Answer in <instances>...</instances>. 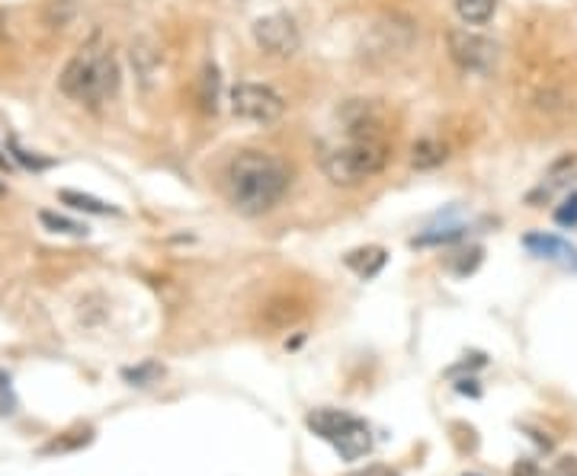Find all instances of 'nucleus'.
Listing matches in <instances>:
<instances>
[{
  "instance_id": "obj_1",
  "label": "nucleus",
  "mask_w": 577,
  "mask_h": 476,
  "mask_svg": "<svg viewBox=\"0 0 577 476\" xmlns=\"http://www.w3.org/2000/svg\"><path fill=\"white\" fill-rule=\"evenodd\" d=\"M288 182H292V173L286 163L263 151H241L232 157L225 170L228 201L241 215H251V218L276 208L288 192Z\"/></svg>"
},
{
  "instance_id": "obj_2",
  "label": "nucleus",
  "mask_w": 577,
  "mask_h": 476,
  "mask_svg": "<svg viewBox=\"0 0 577 476\" xmlns=\"http://www.w3.org/2000/svg\"><path fill=\"white\" fill-rule=\"evenodd\" d=\"M58 87L68 100L87 102V106H100L119 90V65L100 36H94L75 51V58L58 77Z\"/></svg>"
},
{
  "instance_id": "obj_3",
  "label": "nucleus",
  "mask_w": 577,
  "mask_h": 476,
  "mask_svg": "<svg viewBox=\"0 0 577 476\" xmlns=\"http://www.w3.org/2000/svg\"><path fill=\"white\" fill-rule=\"evenodd\" d=\"M389 163V145L379 135H350L343 145L321 151V170L334 186H360Z\"/></svg>"
},
{
  "instance_id": "obj_4",
  "label": "nucleus",
  "mask_w": 577,
  "mask_h": 476,
  "mask_svg": "<svg viewBox=\"0 0 577 476\" xmlns=\"http://www.w3.org/2000/svg\"><path fill=\"white\" fill-rule=\"evenodd\" d=\"M305 423H309V428L315 432L317 438H324L334 452L341 454L343 460H360L375 445L372 428L360 416L343 413V409H315Z\"/></svg>"
},
{
  "instance_id": "obj_5",
  "label": "nucleus",
  "mask_w": 577,
  "mask_h": 476,
  "mask_svg": "<svg viewBox=\"0 0 577 476\" xmlns=\"http://www.w3.org/2000/svg\"><path fill=\"white\" fill-rule=\"evenodd\" d=\"M232 112L244 122H257V126H270L286 112V100L266 87V83H251L241 80L232 87Z\"/></svg>"
},
{
  "instance_id": "obj_6",
  "label": "nucleus",
  "mask_w": 577,
  "mask_h": 476,
  "mask_svg": "<svg viewBox=\"0 0 577 476\" xmlns=\"http://www.w3.org/2000/svg\"><path fill=\"white\" fill-rule=\"evenodd\" d=\"M449 54L469 75H488L498 65V46L488 36H478L472 29H452L449 32Z\"/></svg>"
},
{
  "instance_id": "obj_7",
  "label": "nucleus",
  "mask_w": 577,
  "mask_h": 476,
  "mask_svg": "<svg viewBox=\"0 0 577 476\" xmlns=\"http://www.w3.org/2000/svg\"><path fill=\"white\" fill-rule=\"evenodd\" d=\"M254 39L266 54H276V58H292L295 51L302 49V36H299V29L286 13H273V17L257 20L254 23Z\"/></svg>"
},
{
  "instance_id": "obj_8",
  "label": "nucleus",
  "mask_w": 577,
  "mask_h": 476,
  "mask_svg": "<svg viewBox=\"0 0 577 476\" xmlns=\"http://www.w3.org/2000/svg\"><path fill=\"white\" fill-rule=\"evenodd\" d=\"M524 247L539 259H549V262H558V266L577 272V247H571L568 240H561L555 234H526Z\"/></svg>"
},
{
  "instance_id": "obj_9",
  "label": "nucleus",
  "mask_w": 577,
  "mask_h": 476,
  "mask_svg": "<svg viewBox=\"0 0 577 476\" xmlns=\"http://www.w3.org/2000/svg\"><path fill=\"white\" fill-rule=\"evenodd\" d=\"M577 173V153H565L561 160H555L551 163V170L542 176V182H539V189L529 196V201H542V199H551L558 189H565L568 186V179Z\"/></svg>"
},
{
  "instance_id": "obj_10",
  "label": "nucleus",
  "mask_w": 577,
  "mask_h": 476,
  "mask_svg": "<svg viewBox=\"0 0 577 476\" xmlns=\"http://www.w3.org/2000/svg\"><path fill=\"white\" fill-rule=\"evenodd\" d=\"M443 160H447V148H443L440 141H433V138H420L418 145H414V151H411L414 170H433V167H440Z\"/></svg>"
},
{
  "instance_id": "obj_11",
  "label": "nucleus",
  "mask_w": 577,
  "mask_h": 476,
  "mask_svg": "<svg viewBox=\"0 0 577 476\" xmlns=\"http://www.w3.org/2000/svg\"><path fill=\"white\" fill-rule=\"evenodd\" d=\"M498 10V0H456V13L466 26H485Z\"/></svg>"
},
{
  "instance_id": "obj_12",
  "label": "nucleus",
  "mask_w": 577,
  "mask_h": 476,
  "mask_svg": "<svg viewBox=\"0 0 577 476\" xmlns=\"http://www.w3.org/2000/svg\"><path fill=\"white\" fill-rule=\"evenodd\" d=\"M346 266L356 272L360 278H372L382 266H385V250L379 247H369V250H356L346 256Z\"/></svg>"
},
{
  "instance_id": "obj_13",
  "label": "nucleus",
  "mask_w": 577,
  "mask_h": 476,
  "mask_svg": "<svg viewBox=\"0 0 577 476\" xmlns=\"http://www.w3.org/2000/svg\"><path fill=\"white\" fill-rule=\"evenodd\" d=\"M61 201L78 208V211H87V215H119V208L106 205V201L94 199V196H84V192H75V189H65L61 192Z\"/></svg>"
},
{
  "instance_id": "obj_14",
  "label": "nucleus",
  "mask_w": 577,
  "mask_h": 476,
  "mask_svg": "<svg viewBox=\"0 0 577 476\" xmlns=\"http://www.w3.org/2000/svg\"><path fill=\"white\" fill-rule=\"evenodd\" d=\"M42 225L52 227L55 234H71V237H87V227L78 225V221H68L55 211H42Z\"/></svg>"
},
{
  "instance_id": "obj_15",
  "label": "nucleus",
  "mask_w": 577,
  "mask_h": 476,
  "mask_svg": "<svg viewBox=\"0 0 577 476\" xmlns=\"http://www.w3.org/2000/svg\"><path fill=\"white\" fill-rule=\"evenodd\" d=\"M10 151H13V160H17L20 167H27V170H46V167H52V160H49V157H39V153L23 151V148L17 145V138H10Z\"/></svg>"
},
{
  "instance_id": "obj_16",
  "label": "nucleus",
  "mask_w": 577,
  "mask_h": 476,
  "mask_svg": "<svg viewBox=\"0 0 577 476\" xmlns=\"http://www.w3.org/2000/svg\"><path fill=\"white\" fill-rule=\"evenodd\" d=\"M555 221L561 227H577V192L565 196V201L555 208Z\"/></svg>"
},
{
  "instance_id": "obj_17",
  "label": "nucleus",
  "mask_w": 577,
  "mask_h": 476,
  "mask_svg": "<svg viewBox=\"0 0 577 476\" xmlns=\"http://www.w3.org/2000/svg\"><path fill=\"white\" fill-rule=\"evenodd\" d=\"M462 237V227H447L443 234H423L414 240V247H430V244H452V240H459Z\"/></svg>"
},
{
  "instance_id": "obj_18",
  "label": "nucleus",
  "mask_w": 577,
  "mask_h": 476,
  "mask_svg": "<svg viewBox=\"0 0 577 476\" xmlns=\"http://www.w3.org/2000/svg\"><path fill=\"white\" fill-rule=\"evenodd\" d=\"M549 476H577V457H561V460H555Z\"/></svg>"
},
{
  "instance_id": "obj_19",
  "label": "nucleus",
  "mask_w": 577,
  "mask_h": 476,
  "mask_svg": "<svg viewBox=\"0 0 577 476\" xmlns=\"http://www.w3.org/2000/svg\"><path fill=\"white\" fill-rule=\"evenodd\" d=\"M514 476H546L532 460H520L517 467H514Z\"/></svg>"
},
{
  "instance_id": "obj_20",
  "label": "nucleus",
  "mask_w": 577,
  "mask_h": 476,
  "mask_svg": "<svg viewBox=\"0 0 577 476\" xmlns=\"http://www.w3.org/2000/svg\"><path fill=\"white\" fill-rule=\"evenodd\" d=\"M350 476H398V474L389 470V467H366V470H360V474H350Z\"/></svg>"
},
{
  "instance_id": "obj_21",
  "label": "nucleus",
  "mask_w": 577,
  "mask_h": 476,
  "mask_svg": "<svg viewBox=\"0 0 577 476\" xmlns=\"http://www.w3.org/2000/svg\"><path fill=\"white\" fill-rule=\"evenodd\" d=\"M10 163H13V160H10V157H3V151H0V167H10Z\"/></svg>"
},
{
  "instance_id": "obj_22",
  "label": "nucleus",
  "mask_w": 577,
  "mask_h": 476,
  "mask_svg": "<svg viewBox=\"0 0 577 476\" xmlns=\"http://www.w3.org/2000/svg\"><path fill=\"white\" fill-rule=\"evenodd\" d=\"M3 192H7V189H3V182H0V196H3Z\"/></svg>"
},
{
  "instance_id": "obj_23",
  "label": "nucleus",
  "mask_w": 577,
  "mask_h": 476,
  "mask_svg": "<svg viewBox=\"0 0 577 476\" xmlns=\"http://www.w3.org/2000/svg\"><path fill=\"white\" fill-rule=\"evenodd\" d=\"M469 476H475V474H469Z\"/></svg>"
}]
</instances>
